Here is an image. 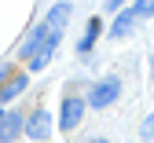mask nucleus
I'll return each mask as SVG.
<instances>
[{
	"instance_id": "obj_1",
	"label": "nucleus",
	"mask_w": 154,
	"mask_h": 143,
	"mask_svg": "<svg viewBox=\"0 0 154 143\" xmlns=\"http://www.w3.org/2000/svg\"><path fill=\"white\" fill-rule=\"evenodd\" d=\"M118 95H121V81L110 73V77H103V81H95V85H92V92H88L85 103L95 107V110H103V107H110V103H118Z\"/></svg>"
},
{
	"instance_id": "obj_2",
	"label": "nucleus",
	"mask_w": 154,
	"mask_h": 143,
	"mask_svg": "<svg viewBox=\"0 0 154 143\" xmlns=\"http://www.w3.org/2000/svg\"><path fill=\"white\" fill-rule=\"evenodd\" d=\"M18 136H26V117L18 110H0V143H15Z\"/></svg>"
},
{
	"instance_id": "obj_3",
	"label": "nucleus",
	"mask_w": 154,
	"mask_h": 143,
	"mask_svg": "<svg viewBox=\"0 0 154 143\" xmlns=\"http://www.w3.org/2000/svg\"><path fill=\"white\" fill-rule=\"evenodd\" d=\"M85 99H77V95H66L63 99V110H59V129L63 132H73L77 125H81V117H85Z\"/></svg>"
},
{
	"instance_id": "obj_4",
	"label": "nucleus",
	"mask_w": 154,
	"mask_h": 143,
	"mask_svg": "<svg viewBox=\"0 0 154 143\" xmlns=\"http://www.w3.org/2000/svg\"><path fill=\"white\" fill-rule=\"evenodd\" d=\"M26 136L29 139H48L51 136V114L41 107V110H33L29 117H26Z\"/></svg>"
},
{
	"instance_id": "obj_5",
	"label": "nucleus",
	"mask_w": 154,
	"mask_h": 143,
	"mask_svg": "<svg viewBox=\"0 0 154 143\" xmlns=\"http://www.w3.org/2000/svg\"><path fill=\"white\" fill-rule=\"evenodd\" d=\"M99 33H103V18H88V26H85V37H81V44H77V51H81L85 59H88L92 44L99 40Z\"/></svg>"
},
{
	"instance_id": "obj_6",
	"label": "nucleus",
	"mask_w": 154,
	"mask_h": 143,
	"mask_svg": "<svg viewBox=\"0 0 154 143\" xmlns=\"http://www.w3.org/2000/svg\"><path fill=\"white\" fill-rule=\"evenodd\" d=\"M132 30H136V15H132V8H125V11L110 22V37H118V40H121V37H128Z\"/></svg>"
},
{
	"instance_id": "obj_7",
	"label": "nucleus",
	"mask_w": 154,
	"mask_h": 143,
	"mask_svg": "<svg viewBox=\"0 0 154 143\" xmlns=\"http://www.w3.org/2000/svg\"><path fill=\"white\" fill-rule=\"evenodd\" d=\"M26 85H29V77H26V73H15L8 85L0 88V103H11V99H18V95L26 92Z\"/></svg>"
},
{
	"instance_id": "obj_8",
	"label": "nucleus",
	"mask_w": 154,
	"mask_h": 143,
	"mask_svg": "<svg viewBox=\"0 0 154 143\" xmlns=\"http://www.w3.org/2000/svg\"><path fill=\"white\" fill-rule=\"evenodd\" d=\"M44 22H48L51 30H59V33H63V30H66V22H70V4H66V0H63V4H55V8L44 15Z\"/></svg>"
},
{
	"instance_id": "obj_9",
	"label": "nucleus",
	"mask_w": 154,
	"mask_h": 143,
	"mask_svg": "<svg viewBox=\"0 0 154 143\" xmlns=\"http://www.w3.org/2000/svg\"><path fill=\"white\" fill-rule=\"evenodd\" d=\"M132 15L136 18H150L154 15V0H136V4H132Z\"/></svg>"
},
{
	"instance_id": "obj_10",
	"label": "nucleus",
	"mask_w": 154,
	"mask_h": 143,
	"mask_svg": "<svg viewBox=\"0 0 154 143\" xmlns=\"http://www.w3.org/2000/svg\"><path fill=\"white\" fill-rule=\"evenodd\" d=\"M140 139H143V143H154V114L143 117V125H140Z\"/></svg>"
},
{
	"instance_id": "obj_11",
	"label": "nucleus",
	"mask_w": 154,
	"mask_h": 143,
	"mask_svg": "<svg viewBox=\"0 0 154 143\" xmlns=\"http://www.w3.org/2000/svg\"><path fill=\"white\" fill-rule=\"evenodd\" d=\"M11 77H15V70H11V66H0V88H4Z\"/></svg>"
},
{
	"instance_id": "obj_12",
	"label": "nucleus",
	"mask_w": 154,
	"mask_h": 143,
	"mask_svg": "<svg viewBox=\"0 0 154 143\" xmlns=\"http://www.w3.org/2000/svg\"><path fill=\"white\" fill-rule=\"evenodd\" d=\"M121 4L125 0H106V11H121Z\"/></svg>"
},
{
	"instance_id": "obj_13",
	"label": "nucleus",
	"mask_w": 154,
	"mask_h": 143,
	"mask_svg": "<svg viewBox=\"0 0 154 143\" xmlns=\"http://www.w3.org/2000/svg\"><path fill=\"white\" fill-rule=\"evenodd\" d=\"M88 143H110V139H103V136H95V139H88Z\"/></svg>"
}]
</instances>
